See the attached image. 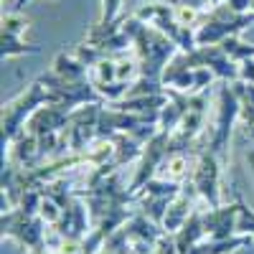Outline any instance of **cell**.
<instances>
[{"mask_svg": "<svg viewBox=\"0 0 254 254\" xmlns=\"http://www.w3.org/2000/svg\"><path fill=\"white\" fill-rule=\"evenodd\" d=\"M234 61H247V59H254V44H242L237 36H229L226 41L219 44Z\"/></svg>", "mask_w": 254, "mask_h": 254, "instance_id": "9", "label": "cell"}, {"mask_svg": "<svg viewBox=\"0 0 254 254\" xmlns=\"http://www.w3.org/2000/svg\"><path fill=\"white\" fill-rule=\"evenodd\" d=\"M44 104H59V102L41 81H33L20 97L8 102L3 107V142L5 140L10 142V140H15L20 132H23L26 120H31Z\"/></svg>", "mask_w": 254, "mask_h": 254, "instance_id": "1", "label": "cell"}, {"mask_svg": "<svg viewBox=\"0 0 254 254\" xmlns=\"http://www.w3.org/2000/svg\"><path fill=\"white\" fill-rule=\"evenodd\" d=\"M237 219H239V201L231 206H216L203 214V226L208 239H231L237 237Z\"/></svg>", "mask_w": 254, "mask_h": 254, "instance_id": "5", "label": "cell"}, {"mask_svg": "<svg viewBox=\"0 0 254 254\" xmlns=\"http://www.w3.org/2000/svg\"><path fill=\"white\" fill-rule=\"evenodd\" d=\"M239 112H242V102H239L234 87L224 84V87L219 89V115H216L214 130H211V145H208V150H211V153H216L221 160H224L226 147H229L231 125L237 122Z\"/></svg>", "mask_w": 254, "mask_h": 254, "instance_id": "2", "label": "cell"}, {"mask_svg": "<svg viewBox=\"0 0 254 254\" xmlns=\"http://www.w3.org/2000/svg\"><path fill=\"white\" fill-rule=\"evenodd\" d=\"M237 234H247L254 239V208H249L239 198V219H237Z\"/></svg>", "mask_w": 254, "mask_h": 254, "instance_id": "11", "label": "cell"}, {"mask_svg": "<svg viewBox=\"0 0 254 254\" xmlns=\"http://www.w3.org/2000/svg\"><path fill=\"white\" fill-rule=\"evenodd\" d=\"M219 3H224V0H214V5H219Z\"/></svg>", "mask_w": 254, "mask_h": 254, "instance_id": "15", "label": "cell"}, {"mask_svg": "<svg viewBox=\"0 0 254 254\" xmlns=\"http://www.w3.org/2000/svg\"><path fill=\"white\" fill-rule=\"evenodd\" d=\"M203 237H206L203 214H201V211H193V214H190V219L176 231V237H173V242H176V252H178V254H188L196 244H201Z\"/></svg>", "mask_w": 254, "mask_h": 254, "instance_id": "7", "label": "cell"}, {"mask_svg": "<svg viewBox=\"0 0 254 254\" xmlns=\"http://www.w3.org/2000/svg\"><path fill=\"white\" fill-rule=\"evenodd\" d=\"M224 3L234 10V13H249L252 10V0H224ZM221 5V3H219Z\"/></svg>", "mask_w": 254, "mask_h": 254, "instance_id": "13", "label": "cell"}, {"mask_svg": "<svg viewBox=\"0 0 254 254\" xmlns=\"http://www.w3.org/2000/svg\"><path fill=\"white\" fill-rule=\"evenodd\" d=\"M219 178H221V158L206 147V150H201V155H198V160H196L193 178H190V183L196 186L198 196H203V198L211 203V208L221 206Z\"/></svg>", "mask_w": 254, "mask_h": 254, "instance_id": "4", "label": "cell"}, {"mask_svg": "<svg viewBox=\"0 0 254 254\" xmlns=\"http://www.w3.org/2000/svg\"><path fill=\"white\" fill-rule=\"evenodd\" d=\"M56 76L61 79H66V81H81V79H87V66L71 54L66 51H61L56 59H54V69H51Z\"/></svg>", "mask_w": 254, "mask_h": 254, "instance_id": "8", "label": "cell"}, {"mask_svg": "<svg viewBox=\"0 0 254 254\" xmlns=\"http://www.w3.org/2000/svg\"><path fill=\"white\" fill-rule=\"evenodd\" d=\"M26 3H31V0H13V10H20Z\"/></svg>", "mask_w": 254, "mask_h": 254, "instance_id": "14", "label": "cell"}, {"mask_svg": "<svg viewBox=\"0 0 254 254\" xmlns=\"http://www.w3.org/2000/svg\"><path fill=\"white\" fill-rule=\"evenodd\" d=\"M46 221L41 216L26 214L23 208H10L3 211V237H13L20 244H26L28 249H36L41 244H46Z\"/></svg>", "mask_w": 254, "mask_h": 254, "instance_id": "3", "label": "cell"}, {"mask_svg": "<svg viewBox=\"0 0 254 254\" xmlns=\"http://www.w3.org/2000/svg\"><path fill=\"white\" fill-rule=\"evenodd\" d=\"M120 5H122V0H102V23H115L117 13H120Z\"/></svg>", "mask_w": 254, "mask_h": 254, "instance_id": "12", "label": "cell"}, {"mask_svg": "<svg viewBox=\"0 0 254 254\" xmlns=\"http://www.w3.org/2000/svg\"><path fill=\"white\" fill-rule=\"evenodd\" d=\"M36 51H38V46L20 41V36H3V59H10L18 54H36Z\"/></svg>", "mask_w": 254, "mask_h": 254, "instance_id": "10", "label": "cell"}, {"mask_svg": "<svg viewBox=\"0 0 254 254\" xmlns=\"http://www.w3.org/2000/svg\"><path fill=\"white\" fill-rule=\"evenodd\" d=\"M196 196H198V190H196L193 183L181 188V193L173 198L171 206H168V214L163 219V229L168 231V234H176V231L190 219V214H193V208H190V206H193Z\"/></svg>", "mask_w": 254, "mask_h": 254, "instance_id": "6", "label": "cell"}]
</instances>
